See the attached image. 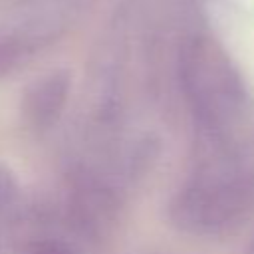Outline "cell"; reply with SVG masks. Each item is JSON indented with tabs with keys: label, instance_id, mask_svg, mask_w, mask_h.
I'll return each mask as SVG.
<instances>
[{
	"label": "cell",
	"instance_id": "1",
	"mask_svg": "<svg viewBox=\"0 0 254 254\" xmlns=\"http://www.w3.org/2000/svg\"><path fill=\"white\" fill-rule=\"evenodd\" d=\"M192 171L169 202L171 222L192 236H216L254 212V135L196 149Z\"/></svg>",
	"mask_w": 254,
	"mask_h": 254
},
{
	"label": "cell",
	"instance_id": "2",
	"mask_svg": "<svg viewBox=\"0 0 254 254\" xmlns=\"http://www.w3.org/2000/svg\"><path fill=\"white\" fill-rule=\"evenodd\" d=\"M183 93L196 133V149L246 135L250 99L238 69L208 38H192L179 62Z\"/></svg>",
	"mask_w": 254,
	"mask_h": 254
}]
</instances>
